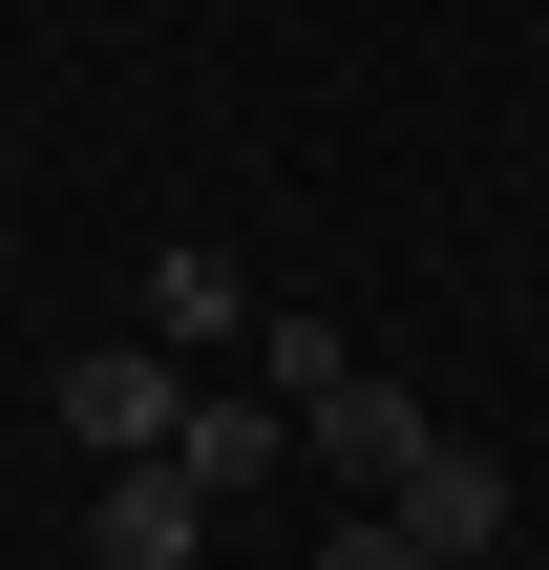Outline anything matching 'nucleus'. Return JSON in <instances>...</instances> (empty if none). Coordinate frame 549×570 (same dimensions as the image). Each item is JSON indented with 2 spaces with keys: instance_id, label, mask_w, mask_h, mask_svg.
<instances>
[{
  "instance_id": "f257e3e1",
  "label": "nucleus",
  "mask_w": 549,
  "mask_h": 570,
  "mask_svg": "<svg viewBox=\"0 0 549 570\" xmlns=\"http://www.w3.org/2000/svg\"><path fill=\"white\" fill-rule=\"evenodd\" d=\"M42 402H63V444H106V465H169V444H190V360H169V338H85Z\"/></svg>"
},
{
  "instance_id": "f03ea898",
  "label": "nucleus",
  "mask_w": 549,
  "mask_h": 570,
  "mask_svg": "<svg viewBox=\"0 0 549 570\" xmlns=\"http://www.w3.org/2000/svg\"><path fill=\"white\" fill-rule=\"evenodd\" d=\"M296 444H317V487H381V508H402V487L444 465V423H423V381H339V402H317Z\"/></svg>"
},
{
  "instance_id": "7ed1b4c3",
  "label": "nucleus",
  "mask_w": 549,
  "mask_h": 570,
  "mask_svg": "<svg viewBox=\"0 0 549 570\" xmlns=\"http://www.w3.org/2000/svg\"><path fill=\"white\" fill-rule=\"evenodd\" d=\"M190 550H212V487H190V465H106L85 570H190Z\"/></svg>"
},
{
  "instance_id": "20e7f679",
  "label": "nucleus",
  "mask_w": 549,
  "mask_h": 570,
  "mask_svg": "<svg viewBox=\"0 0 549 570\" xmlns=\"http://www.w3.org/2000/svg\"><path fill=\"white\" fill-rule=\"evenodd\" d=\"M169 465H190L212 508H233V487H275V465H296V402H275V381H254V402H190V444H169Z\"/></svg>"
},
{
  "instance_id": "39448f33",
  "label": "nucleus",
  "mask_w": 549,
  "mask_h": 570,
  "mask_svg": "<svg viewBox=\"0 0 549 570\" xmlns=\"http://www.w3.org/2000/svg\"><path fill=\"white\" fill-rule=\"evenodd\" d=\"M402 529H423L444 570H487V550H508V465H487V444H444V465L402 487Z\"/></svg>"
},
{
  "instance_id": "423d86ee",
  "label": "nucleus",
  "mask_w": 549,
  "mask_h": 570,
  "mask_svg": "<svg viewBox=\"0 0 549 570\" xmlns=\"http://www.w3.org/2000/svg\"><path fill=\"white\" fill-rule=\"evenodd\" d=\"M148 338L190 360V338H254V296H233V254H148Z\"/></svg>"
},
{
  "instance_id": "0eeeda50",
  "label": "nucleus",
  "mask_w": 549,
  "mask_h": 570,
  "mask_svg": "<svg viewBox=\"0 0 549 570\" xmlns=\"http://www.w3.org/2000/svg\"><path fill=\"white\" fill-rule=\"evenodd\" d=\"M317 570H444V550H423L402 508H339V529H317Z\"/></svg>"
}]
</instances>
